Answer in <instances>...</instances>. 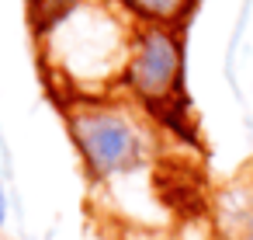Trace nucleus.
Masks as SVG:
<instances>
[{"label":"nucleus","mask_w":253,"mask_h":240,"mask_svg":"<svg viewBox=\"0 0 253 240\" xmlns=\"http://www.w3.org/2000/svg\"><path fill=\"white\" fill-rule=\"evenodd\" d=\"M73 132H77V143H80L90 171H97V174L122 171L139 153V136L132 132V125L118 115H108V112L80 115L73 122Z\"/></svg>","instance_id":"1"},{"label":"nucleus","mask_w":253,"mask_h":240,"mask_svg":"<svg viewBox=\"0 0 253 240\" xmlns=\"http://www.w3.org/2000/svg\"><path fill=\"white\" fill-rule=\"evenodd\" d=\"M128 80L146 101L177 98V84H180V49H177V42L167 32H149L132 56Z\"/></svg>","instance_id":"2"},{"label":"nucleus","mask_w":253,"mask_h":240,"mask_svg":"<svg viewBox=\"0 0 253 240\" xmlns=\"http://www.w3.org/2000/svg\"><path fill=\"white\" fill-rule=\"evenodd\" d=\"M125 4H128L132 11L149 14V18H170V14H177V11H180L184 0H125Z\"/></svg>","instance_id":"3"}]
</instances>
